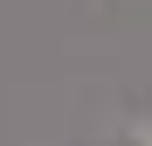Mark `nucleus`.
I'll return each mask as SVG.
<instances>
[]
</instances>
